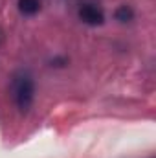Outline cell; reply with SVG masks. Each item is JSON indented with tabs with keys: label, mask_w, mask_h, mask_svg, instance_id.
I'll return each mask as SVG.
<instances>
[{
	"label": "cell",
	"mask_w": 156,
	"mask_h": 158,
	"mask_svg": "<svg viewBox=\"0 0 156 158\" xmlns=\"http://www.w3.org/2000/svg\"><path fill=\"white\" fill-rule=\"evenodd\" d=\"M132 19H134V11L130 6H119L116 9V20L125 24V22H130Z\"/></svg>",
	"instance_id": "4"
},
{
	"label": "cell",
	"mask_w": 156,
	"mask_h": 158,
	"mask_svg": "<svg viewBox=\"0 0 156 158\" xmlns=\"http://www.w3.org/2000/svg\"><path fill=\"white\" fill-rule=\"evenodd\" d=\"M11 92H13V99H15V105L18 107V110L26 112L33 99H35V83H33V77L20 70L13 76V81H11Z\"/></svg>",
	"instance_id": "1"
},
{
	"label": "cell",
	"mask_w": 156,
	"mask_h": 158,
	"mask_svg": "<svg viewBox=\"0 0 156 158\" xmlns=\"http://www.w3.org/2000/svg\"><path fill=\"white\" fill-rule=\"evenodd\" d=\"M40 9V0H18V11L26 17H31L39 13Z\"/></svg>",
	"instance_id": "3"
},
{
	"label": "cell",
	"mask_w": 156,
	"mask_h": 158,
	"mask_svg": "<svg viewBox=\"0 0 156 158\" xmlns=\"http://www.w3.org/2000/svg\"><path fill=\"white\" fill-rule=\"evenodd\" d=\"M79 19L88 26H99L105 22V13L97 4H83L79 7Z\"/></svg>",
	"instance_id": "2"
}]
</instances>
